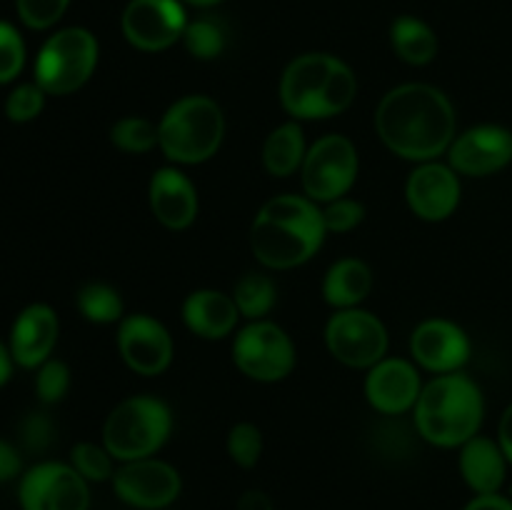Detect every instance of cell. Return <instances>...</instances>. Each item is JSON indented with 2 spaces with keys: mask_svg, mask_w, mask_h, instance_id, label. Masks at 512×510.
<instances>
[{
  "mask_svg": "<svg viewBox=\"0 0 512 510\" xmlns=\"http://www.w3.org/2000/svg\"><path fill=\"white\" fill-rule=\"evenodd\" d=\"M455 108L448 95L428 83H403L388 90L375 108V130L398 158L428 163L448 153L455 140Z\"/></svg>",
  "mask_w": 512,
  "mask_h": 510,
  "instance_id": "1",
  "label": "cell"
},
{
  "mask_svg": "<svg viewBox=\"0 0 512 510\" xmlns=\"http://www.w3.org/2000/svg\"><path fill=\"white\" fill-rule=\"evenodd\" d=\"M323 213L308 195H275L250 225V250L270 270H290L308 263L325 243Z\"/></svg>",
  "mask_w": 512,
  "mask_h": 510,
  "instance_id": "2",
  "label": "cell"
},
{
  "mask_svg": "<svg viewBox=\"0 0 512 510\" xmlns=\"http://www.w3.org/2000/svg\"><path fill=\"white\" fill-rule=\"evenodd\" d=\"M485 418L483 390L463 370L435 375L423 385L413 408L420 438L438 448H460L480 433Z\"/></svg>",
  "mask_w": 512,
  "mask_h": 510,
  "instance_id": "3",
  "label": "cell"
},
{
  "mask_svg": "<svg viewBox=\"0 0 512 510\" xmlns=\"http://www.w3.org/2000/svg\"><path fill=\"white\" fill-rule=\"evenodd\" d=\"M280 103L295 120H323L345 113L358 95L353 68L330 53H303L280 78Z\"/></svg>",
  "mask_w": 512,
  "mask_h": 510,
  "instance_id": "4",
  "label": "cell"
},
{
  "mask_svg": "<svg viewBox=\"0 0 512 510\" xmlns=\"http://www.w3.org/2000/svg\"><path fill=\"white\" fill-rule=\"evenodd\" d=\"M158 148L175 165H198L213 158L225 138V115L208 95L175 100L158 123Z\"/></svg>",
  "mask_w": 512,
  "mask_h": 510,
  "instance_id": "5",
  "label": "cell"
},
{
  "mask_svg": "<svg viewBox=\"0 0 512 510\" xmlns=\"http://www.w3.org/2000/svg\"><path fill=\"white\" fill-rule=\"evenodd\" d=\"M173 433V413L153 395L120 400L103 425V445L118 463L153 458Z\"/></svg>",
  "mask_w": 512,
  "mask_h": 510,
  "instance_id": "6",
  "label": "cell"
},
{
  "mask_svg": "<svg viewBox=\"0 0 512 510\" xmlns=\"http://www.w3.org/2000/svg\"><path fill=\"white\" fill-rule=\"evenodd\" d=\"M98 58V38L88 28H60L40 45L33 68L35 83L48 95H70L93 78Z\"/></svg>",
  "mask_w": 512,
  "mask_h": 510,
  "instance_id": "7",
  "label": "cell"
},
{
  "mask_svg": "<svg viewBox=\"0 0 512 510\" xmlns=\"http://www.w3.org/2000/svg\"><path fill=\"white\" fill-rule=\"evenodd\" d=\"M358 170L360 158L353 140L338 133L323 135L310 145L300 165L303 193L318 205L343 198L358 180Z\"/></svg>",
  "mask_w": 512,
  "mask_h": 510,
  "instance_id": "8",
  "label": "cell"
},
{
  "mask_svg": "<svg viewBox=\"0 0 512 510\" xmlns=\"http://www.w3.org/2000/svg\"><path fill=\"white\" fill-rule=\"evenodd\" d=\"M295 345L290 335L270 320H250L233 340V363L245 378L278 383L295 368Z\"/></svg>",
  "mask_w": 512,
  "mask_h": 510,
  "instance_id": "9",
  "label": "cell"
},
{
  "mask_svg": "<svg viewBox=\"0 0 512 510\" xmlns=\"http://www.w3.org/2000/svg\"><path fill=\"white\" fill-rule=\"evenodd\" d=\"M388 328L378 315L363 308L335 310L325 325V345L338 363L370 370L388 353Z\"/></svg>",
  "mask_w": 512,
  "mask_h": 510,
  "instance_id": "10",
  "label": "cell"
},
{
  "mask_svg": "<svg viewBox=\"0 0 512 510\" xmlns=\"http://www.w3.org/2000/svg\"><path fill=\"white\" fill-rule=\"evenodd\" d=\"M190 18L183 0H128L120 30L135 50L160 53L183 43Z\"/></svg>",
  "mask_w": 512,
  "mask_h": 510,
  "instance_id": "11",
  "label": "cell"
},
{
  "mask_svg": "<svg viewBox=\"0 0 512 510\" xmlns=\"http://www.w3.org/2000/svg\"><path fill=\"white\" fill-rule=\"evenodd\" d=\"M18 500L23 510H88V480L70 463H38L20 478Z\"/></svg>",
  "mask_w": 512,
  "mask_h": 510,
  "instance_id": "12",
  "label": "cell"
},
{
  "mask_svg": "<svg viewBox=\"0 0 512 510\" xmlns=\"http://www.w3.org/2000/svg\"><path fill=\"white\" fill-rule=\"evenodd\" d=\"M113 490L123 503L138 510H163L175 503L183 490L180 473L158 458H140L120 463L113 475Z\"/></svg>",
  "mask_w": 512,
  "mask_h": 510,
  "instance_id": "13",
  "label": "cell"
},
{
  "mask_svg": "<svg viewBox=\"0 0 512 510\" xmlns=\"http://www.w3.org/2000/svg\"><path fill=\"white\" fill-rule=\"evenodd\" d=\"M445 155L458 175L485 178L500 173L512 163V130L495 123L473 125L465 133L455 135Z\"/></svg>",
  "mask_w": 512,
  "mask_h": 510,
  "instance_id": "14",
  "label": "cell"
},
{
  "mask_svg": "<svg viewBox=\"0 0 512 510\" xmlns=\"http://www.w3.org/2000/svg\"><path fill=\"white\" fill-rule=\"evenodd\" d=\"M470 353H473V345H470L468 333L453 320H423L410 335L413 363L435 375L463 370V365L470 360Z\"/></svg>",
  "mask_w": 512,
  "mask_h": 510,
  "instance_id": "15",
  "label": "cell"
},
{
  "mask_svg": "<svg viewBox=\"0 0 512 510\" xmlns=\"http://www.w3.org/2000/svg\"><path fill=\"white\" fill-rule=\"evenodd\" d=\"M118 350L125 365L138 375H160L173 363V338L168 328L145 313L120 320Z\"/></svg>",
  "mask_w": 512,
  "mask_h": 510,
  "instance_id": "16",
  "label": "cell"
},
{
  "mask_svg": "<svg viewBox=\"0 0 512 510\" xmlns=\"http://www.w3.org/2000/svg\"><path fill=\"white\" fill-rule=\"evenodd\" d=\"M405 198L420 220H448L460 205V175L440 160L418 163L405 183Z\"/></svg>",
  "mask_w": 512,
  "mask_h": 510,
  "instance_id": "17",
  "label": "cell"
},
{
  "mask_svg": "<svg viewBox=\"0 0 512 510\" xmlns=\"http://www.w3.org/2000/svg\"><path fill=\"white\" fill-rule=\"evenodd\" d=\"M423 390L415 363L405 358H383L368 370L365 398L370 408L383 415H405L415 408Z\"/></svg>",
  "mask_w": 512,
  "mask_h": 510,
  "instance_id": "18",
  "label": "cell"
},
{
  "mask_svg": "<svg viewBox=\"0 0 512 510\" xmlns=\"http://www.w3.org/2000/svg\"><path fill=\"white\" fill-rule=\"evenodd\" d=\"M148 200L155 220L168 230H185L198 218V190L175 165L155 170L148 185Z\"/></svg>",
  "mask_w": 512,
  "mask_h": 510,
  "instance_id": "19",
  "label": "cell"
},
{
  "mask_svg": "<svg viewBox=\"0 0 512 510\" xmlns=\"http://www.w3.org/2000/svg\"><path fill=\"white\" fill-rule=\"evenodd\" d=\"M60 323L50 305L33 303L15 318L10 330V355L20 368H40L53 355Z\"/></svg>",
  "mask_w": 512,
  "mask_h": 510,
  "instance_id": "20",
  "label": "cell"
},
{
  "mask_svg": "<svg viewBox=\"0 0 512 510\" xmlns=\"http://www.w3.org/2000/svg\"><path fill=\"white\" fill-rule=\"evenodd\" d=\"M238 305L233 295L215 288H200L185 298L183 323L193 335L205 340H223L238 325Z\"/></svg>",
  "mask_w": 512,
  "mask_h": 510,
  "instance_id": "21",
  "label": "cell"
},
{
  "mask_svg": "<svg viewBox=\"0 0 512 510\" xmlns=\"http://www.w3.org/2000/svg\"><path fill=\"white\" fill-rule=\"evenodd\" d=\"M458 465L460 475L475 495H493L503 488L510 463L498 440L478 433L468 443L460 445Z\"/></svg>",
  "mask_w": 512,
  "mask_h": 510,
  "instance_id": "22",
  "label": "cell"
},
{
  "mask_svg": "<svg viewBox=\"0 0 512 510\" xmlns=\"http://www.w3.org/2000/svg\"><path fill=\"white\" fill-rule=\"evenodd\" d=\"M373 290V270L360 258H340L323 278V298L335 310L360 308Z\"/></svg>",
  "mask_w": 512,
  "mask_h": 510,
  "instance_id": "23",
  "label": "cell"
},
{
  "mask_svg": "<svg viewBox=\"0 0 512 510\" xmlns=\"http://www.w3.org/2000/svg\"><path fill=\"white\" fill-rule=\"evenodd\" d=\"M390 45L408 65H428L438 55V35L418 15H398L390 23Z\"/></svg>",
  "mask_w": 512,
  "mask_h": 510,
  "instance_id": "24",
  "label": "cell"
},
{
  "mask_svg": "<svg viewBox=\"0 0 512 510\" xmlns=\"http://www.w3.org/2000/svg\"><path fill=\"white\" fill-rule=\"evenodd\" d=\"M308 145L298 120L278 125L268 133L263 143V165L273 178H288L303 165Z\"/></svg>",
  "mask_w": 512,
  "mask_h": 510,
  "instance_id": "25",
  "label": "cell"
},
{
  "mask_svg": "<svg viewBox=\"0 0 512 510\" xmlns=\"http://www.w3.org/2000/svg\"><path fill=\"white\" fill-rule=\"evenodd\" d=\"M233 300L238 305V313L245 320H265V315L278 303V288H275L270 275L245 273L235 283Z\"/></svg>",
  "mask_w": 512,
  "mask_h": 510,
  "instance_id": "26",
  "label": "cell"
},
{
  "mask_svg": "<svg viewBox=\"0 0 512 510\" xmlns=\"http://www.w3.org/2000/svg\"><path fill=\"white\" fill-rule=\"evenodd\" d=\"M80 315L95 325L120 323L125 318V305L118 290L108 283H85L75 295Z\"/></svg>",
  "mask_w": 512,
  "mask_h": 510,
  "instance_id": "27",
  "label": "cell"
},
{
  "mask_svg": "<svg viewBox=\"0 0 512 510\" xmlns=\"http://www.w3.org/2000/svg\"><path fill=\"white\" fill-rule=\"evenodd\" d=\"M183 45L193 58L215 60L218 55H223L225 45H228V30L218 18L203 15V18L190 20L183 35Z\"/></svg>",
  "mask_w": 512,
  "mask_h": 510,
  "instance_id": "28",
  "label": "cell"
},
{
  "mask_svg": "<svg viewBox=\"0 0 512 510\" xmlns=\"http://www.w3.org/2000/svg\"><path fill=\"white\" fill-rule=\"evenodd\" d=\"M158 123L143 118V115H128L113 123L110 128V143L118 150L130 155H143L158 148Z\"/></svg>",
  "mask_w": 512,
  "mask_h": 510,
  "instance_id": "29",
  "label": "cell"
},
{
  "mask_svg": "<svg viewBox=\"0 0 512 510\" xmlns=\"http://www.w3.org/2000/svg\"><path fill=\"white\" fill-rule=\"evenodd\" d=\"M70 465L83 475L88 483H103V480H113L115 475V458L108 453L105 445L90 443H75L70 450Z\"/></svg>",
  "mask_w": 512,
  "mask_h": 510,
  "instance_id": "30",
  "label": "cell"
},
{
  "mask_svg": "<svg viewBox=\"0 0 512 510\" xmlns=\"http://www.w3.org/2000/svg\"><path fill=\"white\" fill-rule=\"evenodd\" d=\"M228 455L235 465L250 470L263 455V433L255 423H235L228 433Z\"/></svg>",
  "mask_w": 512,
  "mask_h": 510,
  "instance_id": "31",
  "label": "cell"
},
{
  "mask_svg": "<svg viewBox=\"0 0 512 510\" xmlns=\"http://www.w3.org/2000/svg\"><path fill=\"white\" fill-rule=\"evenodd\" d=\"M25 68V40L8 20H0V85L18 78Z\"/></svg>",
  "mask_w": 512,
  "mask_h": 510,
  "instance_id": "32",
  "label": "cell"
},
{
  "mask_svg": "<svg viewBox=\"0 0 512 510\" xmlns=\"http://www.w3.org/2000/svg\"><path fill=\"white\" fill-rule=\"evenodd\" d=\"M70 0H15V10L25 28L48 30L60 23Z\"/></svg>",
  "mask_w": 512,
  "mask_h": 510,
  "instance_id": "33",
  "label": "cell"
},
{
  "mask_svg": "<svg viewBox=\"0 0 512 510\" xmlns=\"http://www.w3.org/2000/svg\"><path fill=\"white\" fill-rule=\"evenodd\" d=\"M45 90L38 83H23L18 88L10 90L8 100H5V115L13 123H30L38 118L45 108Z\"/></svg>",
  "mask_w": 512,
  "mask_h": 510,
  "instance_id": "34",
  "label": "cell"
},
{
  "mask_svg": "<svg viewBox=\"0 0 512 510\" xmlns=\"http://www.w3.org/2000/svg\"><path fill=\"white\" fill-rule=\"evenodd\" d=\"M70 388V370L63 360H45L35 375V393H38L40 403L53 405L65 398Z\"/></svg>",
  "mask_w": 512,
  "mask_h": 510,
  "instance_id": "35",
  "label": "cell"
},
{
  "mask_svg": "<svg viewBox=\"0 0 512 510\" xmlns=\"http://www.w3.org/2000/svg\"><path fill=\"white\" fill-rule=\"evenodd\" d=\"M320 213H323V223L328 233H350V230L363 223L365 205L343 195V198L325 203Z\"/></svg>",
  "mask_w": 512,
  "mask_h": 510,
  "instance_id": "36",
  "label": "cell"
},
{
  "mask_svg": "<svg viewBox=\"0 0 512 510\" xmlns=\"http://www.w3.org/2000/svg\"><path fill=\"white\" fill-rule=\"evenodd\" d=\"M55 438H58V428L48 413H30L20 423V440L30 453H45L53 448Z\"/></svg>",
  "mask_w": 512,
  "mask_h": 510,
  "instance_id": "37",
  "label": "cell"
},
{
  "mask_svg": "<svg viewBox=\"0 0 512 510\" xmlns=\"http://www.w3.org/2000/svg\"><path fill=\"white\" fill-rule=\"evenodd\" d=\"M20 470H23V458H20L18 448L0 438V483L13 480L15 475H20Z\"/></svg>",
  "mask_w": 512,
  "mask_h": 510,
  "instance_id": "38",
  "label": "cell"
},
{
  "mask_svg": "<svg viewBox=\"0 0 512 510\" xmlns=\"http://www.w3.org/2000/svg\"><path fill=\"white\" fill-rule=\"evenodd\" d=\"M463 510H512V498L493 493V495H475Z\"/></svg>",
  "mask_w": 512,
  "mask_h": 510,
  "instance_id": "39",
  "label": "cell"
},
{
  "mask_svg": "<svg viewBox=\"0 0 512 510\" xmlns=\"http://www.w3.org/2000/svg\"><path fill=\"white\" fill-rule=\"evenodd\" d=\"M238 510H275V505L263 490H245L238 500Z\"/></svg>",
  "mask_w": 512,
  "mask_h": 510,
  "instance_id": "40",
  "label": "cell"
},
{
  "mask_svg": "<svg viewBox=\"0 0 512 510\" xmlns=\"http://www.w3.org/2000/svg\"><path fill=\"white\" fill-rule=\"evenodd\" d=\"M498 445L503 448L505 458L512 465V403L503 410V418L498 425Z\"/></svg>",
  "mask_w": 512,
  "mask_h": 510,
  "instance_id": "41",
  "label": "cell"
},
{
  "mask_svg": "<svg viewBox=\"0 0 512 510\" xmlns=\"http://www.w3.org/2000/svg\"><path fill=\"white\" fill-rule=\"evenodd\" d=\"M13 355H10V348H5L3 343H0V388H3L5 383L10 380V373H13Z\"/></svg>",
  "mask_w": 512,
  "mask_h": 510,
  "instance_id": "42",
  "label": "cell"
},
{
  "mask_svg": "<svg viewBox=\"0 0 512 510\" xmlns=\"http://www.w3.org/2000/svg\"><path fill=\"white\" fill-rule=\"evenodd\" d=\"M185 5H193V8H213V5L223 3V0H183Z\"/></svg>",
  "mask_w": 512,
  "mask_h": 510,
  "instance_id": "43",
  "label": "cell"
}]
</instances>
